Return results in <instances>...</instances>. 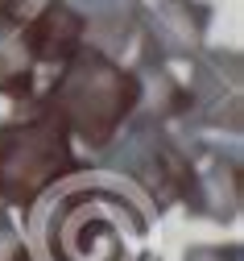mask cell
<instances>
[{
    "instance_id": "1",
    "label": "cell",
    "mask_w": 244,
    "mask_h": 261,
    "mask_svg": "<svg viewBox=\"0 0 244 261\" xmlns=\"http://www.w3.org/2000/svg\"><path fill=\"white\" fill-rule=\"evenodd\" d=\"M149 228L153 212L132 182L83 166L25 207L21 241L29 261H132Z\"/></svg>"
},
{
    "instance_id": "2",
    "label": "cell",
    "mask_w": 244,
    "mask_h": 261,
    "mask_svg": "<svg viewBox=\"0 0 244 261\" xmlns=\"http://www.w3.org/2000/svg\"><path fill=\"white\" fill-rule=\"evenodd\" d=\"M38 100L50 104L58 120L71 128L75 145H83L95 158L132 120L141 83H137V71H128L124 62L99 54L95 46H79L75 58L50 79V87L38 91Z\"/></svg>"
},
{
    "instance_id": "3",
    "label": "cell",
    "mask_w": 244,
    "mask_h": 261,
    "mask_svg": "<svg viewBox=\"0 0 244 261\" xmlns=\"http://www.w3.org/2000/svg\"><path fill=\"white\" fill-rule=\"evenodd\" d=\"M83 166H91V158H79L71 128L38 95L0 120V203L5 207L25 212L42 191Z\"/></svg>"
},
{
    "instance_id": "4",
    "label": "cell",
    "mask_w": 244,
    "mask_h": 261,
    "mask_svg": "<svg viewBox=\"0 0 244 261\" xmlns=\"http://www.w3.org/2000/svg\"><path fill=\"white\" fill-rule=\"evenodd\" d=\"M191 145H195L191 128H174V124H161V120L132 112V120L112 137V145L91 158V166L132 182L145 195L153 220H161L170 207H178L186 199Z\"/></svg>"
},
{
    "instance_id": "5",
    "label": "cell",
    "mask_w": 244,
    "mask_h": 261,
    "mask_svg": "<svg viewBox=\"0 0 244 261\" xmlns=\"http://www.w3.org/2000/svg\"><path fill=\"white\" fill-rule=\"evenodd\" d=\"M191 220L236 224L244 207V158L236 141H203L195 133L191 145V187L182 199Z\"/></svg>"
},
{
    "instance_id": "6",
    "label": "cell",
    "mask_w": 244,
    "mask_h": 261,
    "mask_svg": "<svg viewBox=\"0 0 244 261\" xmlns=\"http://www.w3.org/2000/svg\"><path fill=\"white\" fill-rule=\"evenodd\" d=\"M191 112L182 120V128L191 133H228L240 137V54L236 50H207L195 54V71H191Z\"/></svg>"
},
{
    "instance_id": "7",
    "label": "cell",
    "mask_w": 244,
    "mask_h": 261,
    "mask_svg": "<svg viewBox=\"0 0 244 261\" xmlns=\"http://www.w3.org/2000/svg\"><path fill=\"white\" fill-rule=\"evenodd\" d=\"M207 29V9L191 0H166L157 5L137 34L141 42V67H166L174 58H195Z\"/></svg>"
},
{
    "instance_id": "8",
    "label": "cell",
    "mask_w": 244,
    "mask_h": 261,
    "mask_svg": "<svg viewBox=\"0 0 244 261\" xmlns=\"http://www.w3.org/2000/svg\"><path fill=\"white\" fill-rule=\"evenodd\" d=\"M21 38H25L33 62H38V71H46L54 79L66 62L75 58V50L87 46L83 42L87 29H83V17H79V9L71 0H50V5H42L21 25Z\"/></svg>"
},
{
    "instance_id": "9",
    "label": "cell",
    "mask_w": 244,
    "mask_h": 261,
    "mask_svg": "<svg viewBox=\"0 0 244 261\" xmlns=\"http://www.w3.org/2000/svg\"><path fill=\"white\" fill-rule=\"evenodd\" d=\"M71 5H83L79 17L83 29H91V46L116 62L141 34V5L137 0H71Z\"/></svg>"
},
{
    "instance_id": "10",
    "label": "cell",
    "mask_w": 244,
    "mask_h": 261,
    "mask_svg": "<svg viewBox=\"0 0 244 261\" xmlns=\"http://www.w3.org/2000/svg\"><path fill=\"white\" fill-rule=\"evenodd\" d=\"M38 79L42 71L21 38V25L0 17V95H9L13 104H29L38 95Z\"/></svg>"
},
{
    "instance_id": "11",
    "label": "cell",
    "mask_w": 244,
    "mask_h": 261,
    "mask_svg": "<svg viewBox=\"0 0 244 261\" xmlns=\"http://www.w3.org/2000/svg\"><path fill=\"white\" fill-rule=\"evenodd\" d=\"M145 75H137L141 83V100H137V112L149 116V120H161V124H182L186 112H191V95H186V83L166 71V67H141Z\"/></svg>"
},
{
    "instance_id": "12",
    "label": "cell",
    "mask_w": 244,
    "mask_h": 261,
    "mask_svg": "<svg viewBox=\"0 0 244 261\" xmlns=\"http://www.w3.org/2000/svg\"><path fill=\"white\" fill-rule=\"evenodd\" d=\"M0 261H29L25 241H21V228L13 224L9 207H0Z\"/></svg>"
},
{
    "instance_id": "13",
    "label": "cell",
    "mask_w": 244,
    "mask_h": 261,
    "mask_svg": "<svg viewBox=\"0 0 244 261\" xmlns=\"http://www.w3.org/2000/svg\"><path fill=\"white\" fill-rule=\"evenodd\" d=\"M182 261H244V245L228 241V245H186Z\"/></svg>"
},
{
    "instance_id": "14",
    "label": "cell",
    "mask_w": 244,
    "mask_h": 261,
    "mask_svg": "<svg viewBox=\"0 0 244 261\" xmlns=\"http://www.w3.org/2000/svg\"><path fill=\"white\" fill-rule=\"evenodd\" d=\"M21 9H25V0H0V17H5V21H17Z\"/></svg>"
},
{
    "instance_id": "15",
    "label": "cell",
    "mask_w": 244,
    "mask_h": 261,
    "mask_svg": "<svg viewBox=\"0 0 244 261\" xmlns=\"http://www.w3.org/2000/svg\"><path fill=\"white\" fill-rule=\"evenodd\" d=\"M132 261H161V257H157V253H149V249H141V253H137Z\"/></svg>"
},
{
    "instance_id": "16",
    "label": "cell",
    "mask_w": 244,
    "mask_h": 261,
    "mask_svg": "<svg viewBox=\"0 0 244 261\" xmlns=\"http://www.w3.org/2000/svg\"><path fill=\"white\" fill-rule=\"evenodd\" d=\"M0 207H5V203H0Z\"/></svg>"
}]
</instances>
